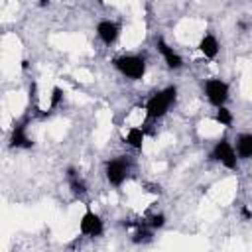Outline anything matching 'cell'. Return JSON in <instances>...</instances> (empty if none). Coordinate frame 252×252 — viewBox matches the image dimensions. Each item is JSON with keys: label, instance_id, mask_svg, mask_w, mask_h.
Segmentation results:
<instances>
[{"label": "cell", "instance_id": "cell-2", "mask_svg": "<svg viewBox=\"0 0 252 252\" xmlns=\"http://www.w3.org/2000/svg\"><path fill=\"white\" fill-rule=\"evenodd\" d=\"M112 63H114V67H116L124 77H128V79H132V81L142 79L144 73H146V59L140 57V55H120V57H116Z\"/></svg>", "mask_w": 252, "mask_h": 252}, {"label": "cell", "instance_id": "cell-9", "mask_svg": "<svg viewBox=\"0 0 252 252\" xmlns=\"http://www.w3.org/2000/svg\"><path fill=\"white\" fill-rule=\"evenodd\" d=\"M10 146H12V148H26V150L33 146L32 138L26 134V122H18V124L14 126L12 136H10Z\"/></svg>", "mask_w": 252, "mask_h": 252}, {"label": "cell", "instance_id": "cell-12", "mask_svg": "<svg viewBox=\"0 0 252 252\" xmlns=\"http://www.w3.org/2000/svg\"><path fill=\"white\" fill-rule=\"evenodd\" d=\"M236 154L242 159H250L252 156V134H240L236 140Z\"/></svg>", "mask_w": 252, "mask_h": 252}, {"label": "cell", "instance_id": "cell-21", "mask_svg": "<svg viewBox=\"0 0 252 252\" xmlns=\"http://www.w3.org/2000/svg\"><path fill=\"white\" fill-rule=\"evenodd\" d=\"M96 2H100V4H102V0H96Z\"/></svg>", "mask_w": 252, "mask_h": 252}, {"label": "cell", "instance_id": "cell-1", "mask_svg": "<svg viewBox=\"0 0 252 252\" xmlns=\"http://www.w3.org/2000/svg\"><path fill=\"white\" fill-rule=\"evenodd\" d=\"M175 98H177V89L175 87H165L163 91L154 93L146 102L148 118H161L169 110V106L175 102Z\"/></svg>", "mask_w": 252, "mask_h": 252}, {"label": "cell", "instance_id": "cell-7", "mask_svg": "<svg viewBox=\"0 0 252 252\" xmlns=\"http://www.w3.org/2000/svg\"><path fill=\"white\" fill-rule=\"evenodd\" d=\"M96 35L100 37V41L104 45H112L120 35V24H116L112 20H102L96 24Z\"/></svg>", "mask_w": 252, "mask_h": 252}, {"label": "cell", "instance_id": "cell-4", "mask_svg": "<svg viewBox=\"0 0 252 252\" xmlns=\"http://www.w3.org/2000/svg\"><path fill=\"white\" fill-rule=\"evenodd\" d=\"M211 158L217 159V161H220L228 169H236V152H234V148L230 146L228 140L217 142L215 148H213V152H211Z\"/></svg>", "mask_w": 252, "mask_h": 252}, {"label": "cell", "instance_id": "cell-20", "mask_svg": "<svg viewBox=\"0 0 252 252\" xmlns=\"http://www.w3.org/2000/svg\"><path fill=\"white\" fill-rule=\"evenodd\" d=\"M39 6H41V8H45V6H49V0H39Z\"/></svg>", "mask_w": 252, "mask_h": 252}, {"label": "cell", "instance_id": "cell-3", "mask_svg": "<svg viewBox=\"0 0 252 252\" xmlns=\"http://www.w3.org/2000/svg\"><path fill=\"white\" fill-rule=\"evenodd\" d=\"M205 94L213 106H222L228 98V85L220 79H209L205 83Z\"/></svg>", "mask_w": 252, "mask_h": 252}, {"label": "cell", "instance_id": "cell-6", "mask_svg": "<svg viewBox=\"0 0 252 252\" xmlns=\"http://www.w3.org/2000/svg\"><path fill=\"white\" fill-rule=\"evenodd\" d=\"M79 228H81V232H83L85 236H100L102 230H104L100 217H98L89 205H87L85 215H83V219H81V222H79Z\"/></svg>", "mask_w": 252, "mask_h": 252}, {"label": "cell", "instance_id": "cell-15", "mask_svg": "<svg viewBox=\"0 0 252 252\" xmlns=\"http://www.w3.org/2000/svg\"><path fill=\"white\" fill-rule=\"evenodd\" d=\"M63 89L61 87H53L51 89V96H49V108H57L63 102Z\"/></svg>", "mask_w": 252, "mask_h": 252}, {"label": "cell", "instance_id": "cell-8", "mask_svg": "<svg viewBox=\"0 0 252 252\" xmlns=\"http://www.w3.org/2000/svg\"><path fill=\"white\" fill-rule=\"evenodd\" d=\"M156 45H158V51L161 53V57H163V61H165V65L169 67V69H181L183 67V59H181V55L177 53V51H173V47H169L167 43H165V39H156Z\"/></svg>", "mask_w": 252, "mask_h": 252}, {"label": "cell", "instance_id": "cell-16", "mask_svg": "<svg viewBox=\"0 0 252 252\" xmlns=\"http://www.w3.org/2000/svg\"><path fill=\"white\" fill-rule=\"evenodd\" d=\"M152 228H161L163 224H165V217L159 213V215H154V217H150V222H148Z\"/></svg>", "mask_w": 252, "mask_h": 252}, {"label": "cell", "instance_id": "cell-10", "mask_svg": "<svg viewBox=\"0 0 252 252\" xmlns=\"http://www.w3.org/2000/svg\"><path fill=\"white\" fill-rule=\"evenodd\" d=\"M199 51L207 57V59H215L217 53H219V41L213 33H205L199 41Z\"/></svg>", "mask_w": 252, "mask_h": 252}, {"label": "cell", "instance_id": "cell-13", "mask_svg": "<svg viewBox=\"0 0 252 252\" xmlns=\"http://www.w3.org/2000/svg\"><path fill=\"white\" fill-rule=\"evenodd\" d=\"M144 138H146V132H144L142 128H130L128 134H126V138H124V142H126L128 146H132L134 150H142Z\"/></svg>", "mask_w": 252, "mask_h": 252}, {"label": "cell", "instance_id": "cell-14", "mask_svg": "<svg viewBox=\"0 0 252 252\" xmlns=\"http://www.w3.org/2000/svg\"><path fill=\"white\" fill-rule=\"evenodd\" d=\"M219 110H217V114H215V122H219L220 126H232V120H234V116H232V112L222 104V106H217Z\"/></svg>", "mask_w": 252, "mask_h": 252}, {"label": "cell", "instance_id": "cell-19", "mask_svg": "<svg viewBox=\"0 0 252 252\" xmlns=\"http://www.w3.org/2000/svg\"><path fill=\"white\" fill-rule=\"evenodd\" d=\"M28 67H30V61H28V59H24V61H22V69H24V71H26V69H28Z\"/></svg>", "mask_w": 252, "mask_h": 252}, {"label": "cell", "instance_id": "cell-17", "mask_svg": "<svg viewBox=\"0 0 252 252\" xmlns=\"http://www.w3.org/2000/svg\"><path fill=\"white\" fill-rule=\"evenodd\" d=\"M152 234H150V230H138L136 232V236H134V242H142V240H148Z\"/></svg>", "mask_w": 252, "mask_h": 252}, {"label": "cell", "instance_id": "cell-18", "mask_svg": "<svg viewBox=\"0 0 252 252\" xmlns=\"http://www.w3.org/2000/svg\"><path fill=\"white\" fill-rule=\"evenodd\" d=\"M242 217H244L246 220H250V217H252V213H250V209H248V207H244V209H242Z\"/></svg>", "mask_w": 252, "mask_h": 252}, {"label": "cell", "instance_id": "cell-11", "mask_svg": "<svg viewBox=\"0 0 252 252\" xmlns=\"http://www.w3.org/2000/svg\"><path fill=\"white\" fill-rule=\"evenodd\" d=\"M67 177H69V185H71V189H73V195H75V197H83V195L87 193V185H85V181L79 177L77 169H75V167H69V169H67Z\"/></svg>", "mask_w": 252, "mask_h": 252}, {"label": "cell", "instance_id": "cell-5", "mask_svg": "<svg viewBox=\"0 0 252 252\" xmlns=\"http://www.w3.org/2000/svg\"><path fill=\"white\" fill-rule=\"evenodd\" d=\"M104 173H106V181L114 187H120L128 175V163L120 158L116 159H110L106 161V167H104Z\"/></svg>", "mask_w": 252, "mask_h": 252}]
</instances>
